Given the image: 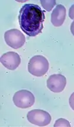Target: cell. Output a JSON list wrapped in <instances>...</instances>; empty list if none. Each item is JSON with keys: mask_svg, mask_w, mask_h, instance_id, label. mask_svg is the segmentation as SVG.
Masks as SVG:
<instances>
[{"mask_svg": "<svg viewBox=\"0 0 74 127\" xmlns=\"http://www.w3.org/2000/svg\"><path fill=\"white\" fill-rule=\"evenodd\" d=\"M5 42L13 49H19L25 45V36L19 30L16 29L7 31L4 34Z\"/></svg>", "mask_w": 74, "mask_h": 127, "instance_id": "5b68a950", "label": "cell"}, {"mask_svg": "<svg viewBox=\"0 0 74 127\" xmlns=\"http://www.w3.org/2000/svg\"><path fill=\"white\" fill-rule=\"evenodd\" d=\"M45 13L39 5L26 4L20 10L19 21L20 28L27 35L34 37L42 33Z\"/></svg>", "mask_w": 74, "mask_h": 127, "instance_id": "6da1fadb", "label": "cell"}, {"mask_svg": "<svg viewBox=\"0 0 74 127\" xmlns=\"http://www.w3.org/2000/svg\"><path fill=\"white\" fill-rule=\"evenodd\" d=\"M66 84V79L64 75L56 74L49 77L47 80V87L54 93H60L64 90Z\"/></svg>", "mask_w": 74, "mask_h": 127, "instance_id": "8992f818", "label": "cell"}, {"mask_svg": "<svg viewBox=\"0 0 74 127\" xmlns=\"http://www.w3.org/2000/svg\"><path fill=\"white\" fill-rule=\"evenodd\" d=\"M54 127H70L71 125L69 121L66 120L65 119L63 118H60L58 119V120L56 121L55 124H54Z\"/></svg>", "mask_w": 74, "mask_h": 127, "instance_id": "30bf717a", "label": "cell"}, {"mask_svg": "<svg viewBox=\"0 0 74 127\" xmlns=\"http://www.w3.org/2000/svg\"><path fill=\"white\" fill-rule=\"evenodd\" d=\"M40 3H41L42 5L43 6V8L46 11H51V10L55 5L56 1L55 0H51V1H43V0H41Z\"/></svg>", "mask_w": 74, "mask_h": 127, "instance_id": "9c48e42d", "label": "cell"}, {"mask_svg": "<svg viewBox=\"0 0 74 127\" xmlns=\"http://www.w3.org/2000/svg\"><path fill=\"white\" fill-rule=\"evenodd\" d=\"M49 64L48 60L42 55H36L30 60L28 71L31 75L42 77L48 72Z\"/></svg>", "mask_w": 74, "mask_h": 127, "instance_id": "7a4b0ae2", "label": "cell"}, {"mask_svg": "<svg viewBox=\"0 0 74 127\" xmlns=\"http://www.w3.org/2000/svg\"><path fill=\"white\" fill-rule=\"evenodd\" d=\"M69 105H70L71 108L74 111V92L71 95L70 97H69Z\"/></svg>", "mask_w": 74, "mask_h": 127, "instance_id": "8fae6325", "label": "cell"}, {"mask_svg": "<svg viewBox=\"0 0 74 127\" xmlns=\"http://www.w3.org/2000/svg\"><path fill=\"white\" fill-rule=\"evenodd\" d=\"M0 61L6 68L10 70H14L20 64L21 58L17 53L8 52L1 56Z\"/></svg>", "mask_w": 74, "mask_h": 127, "instance_id": "52a82bcc", "label": "cell"}, {"mask_svg": "<svg viewBox=\"0 0 74 127\" xmlns=\"http://www.w3.org/2000/svg\"><path fill=\"white\" fill-rule=\"evenodd\" d=\"M71 32L72 34L74 36V20L71 23Z\"/></svg>", "mask_w": 74, "mask_h": 127, "instance_id": "4fadbf2b", "label": "cell"}, {"mask_svg": "<svg viewBox=\"0 0 74 127\" xmlns=\"http://www.w3.org/2000/svg\"><path fill=\"white\" fill-rule=\"evenodd\" d=\"M69 16L71 19H74V4L69 8Z\"/></svg>", "mask_w": 74, "mask_h": 127, "instance_id": "7c38bea8", "label": "cell"}, {"mask_svg": "<svg viewBox=\"0 0 74 127\" xmlns=\"http://www.w3.org/2000/svg\"><path fill=\"white\" fill-rule=\"evenodd\" d=\"M27 118L30 123L39 127L49 125L52 119L50 115L48 112L41 109L31 110L28 112Z\"/></svg>", "mask_w": 74, "mask_h": 127, "instance_id": "3957f363", "label": "cell"}, {"mask_svg": "<svg viewBox=\"0 0 74 127\" xmlns=\"http://www.w3.org/2000/svg\"><path fill=\"white\" fill-rule=\"evenodd\" d=\"M13 102L18 108L26 109L32 106L35 102V98L31 92L27 90H21L14 94Z\"/></svg>", "mask_w": 74, "mask_h": 127, "instance_id": "277c9868", "label": "cell"}, {"mask_svg": "<svg viewBox=\"0 0 74 127\" xmlns=\"http://www.w3.org/2000/svg\"><path fill=\"white\" fill-rule=\"evenodd\" d=\"M66 18V8L62 4H58L53 10L51 14V22L55 27L63 25Z\"/></svg>", "mask_w": 74, "mask_h": 127, "instance_id": "ba28073f", "label": "cell"}]
</instances>
